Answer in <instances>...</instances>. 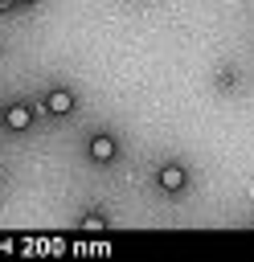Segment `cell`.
I'll list each match as a JSON object with an SVG mask.
<instances>
[{
  "mask_svg": "<svg viewBox=\"0 0 254 262\" xmlns=\"http://www.w3.org/2000/svg\"><path fill=\"white\" fill-rule=\"evenodd\" d=\"M16 4H20V8H33V4H41V0H16Z\"/></svg>",
  "mask_w": 254,
  "mask_h": 262,
  "instance_id": "8",
  "label": "cell"
},
{
  "mask_svg": "<svg viewBox=\"0 0 254 262\" xmlns=\"http://www.w3.org/2000/svg\"><path fill=\"white\" fill-rule=\"evenodd\" d=\"M234 82H238V74H234V66H221V70L213 74V86H217V90H234Z\"/></svg>",
  "mask_w": 254,
  "mask_h": 262,
  "instance_id": "6",
  "label": "cell"
},
{
  "mask_svg": "<svg viewBox=\"0 0 254 262\" xmlns=\"http://www.w3.org/2000/svg\"><path fill=\"white\" fill-rule=\"evenodd\" d=\"M78 229H82V233H107V229H111V221H107V213L86 209V213L78 217Z\"/></svg>",
  "mask_w": 254,
  "mask_h": 262,
  "instance_id": "5",
  "label": "cell"
},
{
  "mask_svg": "<svg viewBox=\"0 0 254 262\" xmlns=\"http://www.w3.org/2000/svg\"><path fill=\"white\" fill-rule=\"evenodd\" d=\"M119 156H123V147H119V135H115V131H90V135H86V160H90V164L111 168Z\"/></svg>",
  "mask_w": 254,
  "mask_h": 262,
  "instance_id": "1",
  "label": "cell"
},
{
  "mask_svg": "<svg viewBox=\"0 0 254 262\" xmlns=\"http://www.w3.org/2000/svg\"><path fill=\"white\" fill-rule=\"evenodd\" d=\"M12 8H16V0H0V16H4V12H12Z\"/></svg>",
  "mask_w": 254,
  "mask_h": 262,
  "instance_id": "7",
  "label": "cell"
},
{
  "mask_svg": "<svg viewBox=\"0 0 254 262\" xmlns=\"http://www.w3.org/2000/svg\"><path fill=\"white\" fill-rule=\"evenodd\" d=\"M0 123H4V131L25 135V131H33L37 111H33V102H29V98H12L8 106H0Z\"/></svg>",
  "mask_w": 254,
  "mask_h": 262,
  "instance_id": "2",
  "label": "cell"
},
{
  "mask_svg": "<svg viewBox=\"0 0 254 262\" xmlns=\"http://www.w3.org/2000/svg\"><path fill=\"white\" fill-rule=\"evenodd\" d=\"M156 188H160L164 196H180V192L188 188V164H180V160H164V164L156 168Z\"/></svg>",
  "mask_w": 254,
  "mask_h": 262,
  "instance_id": "3",
  "label": "cell"
},
{
  "mask_svg": "<svg viewBox=\"0 0 254 262\" xmlns=\"http://www.w3.org/2000/svg\"><path fill=\"white\" fill-rule=\"evenodd\" d=\"M74 106H78V94H74L70 86H45L41 111H45L49 119H66V115H74Z\"/></svg>",
  "mask_w": 254,
  "mask_h": 262,
  "instance_id": "4",
  "label": "cell"
}]
</instances>
